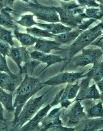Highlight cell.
Masks as SVG:
<instances>
[{"mask_svg": "<svg viewBox=\"0 0 103 131\" xmlns=\"http://www.w3.org/2000/svg\"><path fill=\"white\" fill-rule=\"evenodd\" d=\"M46 86L41 82L39 78L27 74L25 75L15 93V97L13 106L15 111L13 120L18 117L26 102Z\"/></svg>", "mask_w": 103, "mask_h": 131, "instance_id": "cell-1", "label": "cell"}, {"mask_svg": "<svg viewBox=\"0 0 103 131\" xmlns=\"http://www.w3.org/2000/svg\"><path fill=\"white\" fill-rule=\"evenodd\" d=\"M41 63L40 61L32 59L30 61L25 63L23 66H22L23 73L25 75L27 74L30 76H32L35 68Z\"/></svg>", "mask_w": 103, "mask_h": 131, "instance_id": "cell-28", "label": "cell"}, {"mask_svg": "<svg viewBox=\"0 0 103 131\" xmlns=\"http://www.w3.org/2000/svg\"><path fill=\"white\" fill-rule=\"evenodd\" d=\"M100 100H103V92H101L100 94Z\"/></svg>", "mask_w": 103, "mask_h": 131, "instance_id": "cell-39", "label": "cell"}, {"mask_svg": "<svg viewBox=\"0 0 103 131\" xmlns=\"http://www.w3.org/2000/svg\"><path fill=\"white\" fill-rule=\"evenodd\" d=\"M61 6L54 7L59 14L60 22L72 28H77L82 24L84 19L88 18L84 13V7L74 2H61Z\"/></svg>", "mask_w": 103, "mask_h": 131, "instance_id": "cell-2", "label": "cell"}, {"mask_svg": "<svg viewBox=\"0 0 103 131\" xmlns=\"http://www.w3.org/2000/svg\"><path fill=\"white\" fill-rule=\"evenodd\" d=\"M96 84H97V86L100 90V92H103V78L100 80V81L96 82Z\"/></svg>", "mask_w": 103, "mask_h": 131, "instance_id": "cell-37", "label": "cell"}, {"mask_svg": "<svg viewBox=\"0 0 103 131\" xmlns=\"http://www.w3.org/2000/svg\"><path fill=\"white\" fill-rule=\"evenodd\" d=\"M70 108H63L61 118L63 126L69 128H74L81 121L87 118L84 107L81 101H76Z\"/></svg>", "mask_w": 103, "mask_h": 131, "instance_id": "cell-8", "label": "cell"}, {"mask_svg": "<svg viewBox=\"0 0 103 131\" xmlns=\"http://www.w3.org/2000/svg\"><path fill=\"white\" fill-rule=\"evenodd\" d=\"M77 1L81 6L84 8H97L100 5L95 0H77Z\"/></svg>", "mask_w": 103, "mask_h": 131, "instance_id": "cell-30", "label": "cell"}, {"mask_svg": "<svg viewBox=\"0 0 103 131\" xmlns=\"http://www.w3.org/2000/svg\"><path fill=\"white\" fill-rule=\"evenodd\" d=\"M82 32V31L76 29L68 32L63 33L60 34L56 35L53 37V39L56 42L62 44L69 45L73 42L78 37L79 35Z\"/></svg>", "mask_w": 103, "mask_h": 131, "instance_id": "cell-22", "label": "cell"}, {"mask_svg": "<svg viewBox=\"0 0 103 131\" xmlns=\"http://www.w3.org/2000/svg\"><path fill=\"white\" fill-rule=\"evenodd\" d=\"M30 56L33 60H36L41 63H46V67H44L40 73L46 70L51 66L57 63H61V62L66 61L68 59L65 57H62L61 56L45 53L36 50L30 52Z\"/></svg>", "mask_w": 103, "mask_h": 131, "instance_id": "cell-13", "label": "cell"}, {"mask_svg": "<svg viewBox=\"0 0 103 131\" xmlns=\"http://www.w3.org/2000/svg\"><path fill=\"white\" fill-rule=\"evenodd\" d=\"M99 17L100 19H101L102 18H103V3L99 5Z\"/></svg>", "mask_w": 103, "mask_h": 131, "instance_id": "cell-38", "label": "cell"}, {"mask_svg": "<svg viewBox=\"0 0 103 131\" xmlns=\"http://www.w3.org/2000/svg\"><path fill=\"white\" fill-rule=\"evenodd\" d=\"M82 53L74 56L64 61L61 67V72L64 70L71 71L79 67H84L96 62L100 61L103 55V50L101 49H82Z\"/></svg>", "mask_w": 103, "mask_h": 131, "instance_id": "cell-5", "label": "cell"}, {"mask_svg": "<svg viewBox=\"0 0 103 131\" xmlns=\"http://www.w3.org/2000/svg\"><path fill=\"white\" fill-rule=\"evenodd\" d=\"M91 80L86 77L81 81L79 84V92L76 96V101H81L87 99L98 100L100 99V94L96 88V84H93L91 86L89 84Z\"/></svg>", "mask_w": 103, "mask_h": 131, "instance_id": "cell-9", "label": "cell"}, {"mask_svg": "<svg viewBox=\"0 0 103 131\" xmlns=\"http://www.w3.org/2000/svg\"><path fill=\"white\" fill-rule=\"evenodd\" d=\"M23 73L19 71L14 75L0 71V87L5 91H15L23 79Z\"/></svg>", "mask_w": 103, "mask_h": 131, "instance_id": "cell-10", "label": "cell"}, {"mask_svg": "<svg viewBox=\"0 0 103 131\" xmlns=\"http://www.w3.org/2000/svg\"><path fill=\"white\" fill-rule=\"evenodd\" d=\"M13 33L11 30L5 28L0 25V40L5 42L10 45L11 47H14L15 42L13 39Z\"/></svg>", "mask_w": 103, "mask_h": 131, "instance_id": "cell-26", "label": "cell"}, {"mask_svg": "<svg viewBox=\"0 0 103 131\" xmlns=\"http://www.w3.org/2000/svg\"><path fill=\"white\" fill-rule=\"evenodd\" d=\"M21 7L22 12L31 13L37 19L50 23L60 21L59 16L53 6H46L40 4L37 0H31V2L23 4Z\"/></svg>", "mask_w": 103, "mask_h": 131, "instance_id": "cell-6", "label": "cell"}, {"mask_svg": "<svg viewBox=\"0 0 103 131\" xmlns=\"http://www.w3.org/2000/svg\"><path fill=\"white\" fill-rule=\"evenodd\" d=\"M0 71L5 72L12 75L15 74V73H13L9 68L7 62L6 60V57H4L1 53H0Z\"/></svg>", "mask_w": 103, "mask_h": 131, "instance_id": "cell-29", "label": "cell"}, {"mask_svg": "<svg viewBox=\"0 0 103 131\" xmlns=\"http://www.w3.org/2000/svg\"><path fill=\"white\" fill-rule=\"evenodd\" d=\"M13 10V9L11 8H4L1 10L0 25L9 30L20 31L15 19L11 15V13Z\"/></svg>", "mask_w": 103, "mask_h": 131, "instance_id": "cell-19", "label": "cell"}, {"mask_svg": "<svg viewBox=\"0 0 103 131\" xmlns=\"http://www.w3.org/2000/svg\"><path fill=\"white\" fill-rule=\"evenodd\" d=\"M54 87V86H52L39 97L33 96L26 102L18 117L12 122V130L20 129L33 118L47 101V98L46 97L45 98V97L47 95L48 93Z\"/></svg>", "mask_w": 103, "mask_h": 131, "instance_id": "cell-3", "label": "cell"}, {"mask_svg": "<svg viewBox=\"0 0 103 131\" xmlns=\"http://www.w3.org/2000/svg\"><path fill=\"white\" fill-rule=\"evenodd\" d=\"M26 31L27 33L31 35L36 37L53 38L56 35L53 34L45 29H42L36 27H30L26 28Z\"/></svg>", "mask_w": 103, "mask_h": 131, "instance_id": "cell-25", "label": "cell"}, {"mask_svg": "<svg viewBox=\"0 0 103 131\" xmlns=\"http://www.w3.org/2000/svg\"><path fill=\"white\" fill-rule=\"evenodd\" d=\"M103 32V20L101 23L93 27V28L81 33L76 40L72 43L70 46L63 50L68 52L65 58H72L80 51L90 45L94 41L100 36Z\"/></svg>", "mask_w": 103, "mask_h": 131, "instance_id": "cell-4", "label": "cell"}, {"mask_svg": "<svg viewBox=\"0 0 103 131\" xmlns=\"http://www.w3.org/2000/svg\"><path fill=\"white\" fill-rule=\"evenodd\" d=\"M85 71L80 72H61L56 76H54L45 82H43L46 85L55 86L64 83H72L76 81L83 78L84 73Z\"/></svg>", "mask_w": 103, "mask_h": 131, "instance_id": "cell-11", "label": "cell"}, {"mask_svg": "<svg viewBox=\"0 0 103 131\" xmlns=\"http://www.w3.org/2000/svg\"><path fill=\"white\" fill-rule=\"evenodd\" d=\"M81 101L85 110L87 118H103V102L101 100L96 104L94 100L87 99Z\"/></svg>", "mask_w": 103, "mask_h": 131, "instance_id": "cell-16", "label": "cell"}, {"mask_svg": "<svg viewBox=\"0 0 103 131\" xmlns=\"http://www.w3.org/2000/svg\"><path fill=\"white\" fill-rule=\"evenodd\" d=\"M36 25L47 30L54 35H58L68 32L72 30V28L67 27L61 23H51V24H44L38 23Z\"/></svg>", "mask_w": 103, "mask_h": 131, "instance_id": "cell-20", "label": "cell"}, {"mask_svg": "<svg viewBox=\"0 0 103 131\" xmlns=\"http://www.w3.org/2000/svg\"><path fill=\"white\" fill-rule=\"evenodd\" d=\"M16 0H0V11L6 8H12Z\"/></svg>", "mask_w": 103, "mask_h": 131, "instance_id": "cell-34", "label": "cell"}, {"mask_svg": "<svg viewBox=\"0 0 103 131\" xmlns=\"http://www.w3.org/2000/svg\"><path fill=\"white\" fill-rule=\"evenodd\" d=\"M63 108L60 107L54 108L43 118L39 126V131H75V128L63 126L61 118Z\"/></svg>", "mask_w": 103, "mask_h": 131, "instance_id": "cell-7", "label": "cell"}, {"mask_svg": "<svg viewBox=\"0 0 103 131\" xmlns=\"http://www.w3.org/2000/svg\"><path fill=\"white\" fill-rule=\"evenodd\" d=\"M23 2H24L25 3H28L30 2V0H22Z\"/></svg>", "mask_w": 103, "mask_h": 131, "instance_id": "cell-40", "label": "cell"}, {"mask_svg": "<svg viewBox=\"0 0 103 131\" xmlns=\"http://www.w3.org/2000/svg\"><path fill=\"white\" fill-rule=\"evenodd\" d=\"M74 128L75 131H93L100 130L103 128V118L93 119L86 118L82 120Z\"/></svg>", "mask_w": 103, "mask_h": 131, "instance_id": "cell-17", "label": "cell"}, {"mask_svg": "<svg viewBox=\"0 0 103 131\" xmlns=\"http://www.w3.org/2000/svg\"><path fill=\"white\" fill-rule=\"evenodd\" d=\"M97 1L99 2H100V3H101V4H102L103 3V0H96Z\"/></svg>", "mask_w": 103, "mask_h": 131, "instance_id": "cell-41", "label": "cell"}, {"mask_svg": "<svg viewBox=\"0 0 103 131\" xmlns=\"http://www.w3.org/2000/svg\"><path fill=\"white\" fill-rule=\"evenodd\" d=\"M99 9L98 8H90L86 10V15L88 18H94L96 19H100L99 14Z\"/></svg>", "mask_w": 103, "mask_h": 131, "instance_id": "cell-31", "label": "cell"}, {"mask_svg": "<svg viewBox=\"0 0 103 131\" xmlns=\"http://www.w3.org/2000/svg\"><path fill=\"white\" fill-rule=\"evenodd\" d=\"M11 48L12 47L8 43L0 40V53L4 57H6L9 56Z\"/></svg>", "mask_w": 103, "mask_h": 131, "instance_id": "cell-32", "label": "cell"}, {"mask_svg": "<svg viewBox=\"0 0 103 131\" xmlns=\"http://www.w3.org/2000/svg\"><path fill=\"white\" fill-rule=\"evenodd\" d=\"M14 36L23 46H33L35 44L39 38L36 37L28 33L21 32L18 30L13 31Z\"/></svg>", "mask_w": 103, "mask_h": 131, "instance_id": "cell-23", "label": "cell"}, {"mask_svg": "<svg viewBox=\"0 0 103 131\" xmlns=\"http://www.w3.org/2000/svg\"><path fill=\"white\" fill-rule=\"evenodd\" d=\"M54 105L52 104H47L45 107L38 111L31 119L20 128V131H39V126L43 118L48 115L51 108Z\"/></svg>", "mask_w": 103, "mask_h": 131, "instance_id": "cell-12", "label": "cell"}, {"mask_svg": "<svg viewBox=\"0 0 103 131\" xmlns=\"http://www.w3.org/2000/svg\"><path fill=\"white\" fill-rule=\"evenodd\" d=\"M61 1H64L65 2H68L70 1V0H61Z\"/></svg>", "mask_w": 103, "mask_h": 131, "instance_id": "cell-42", "label": "cell"}, {"mask_svg": "<svg viewBox=\"0 0 103 131\" xmlns=\"http://www.w3.org/2000/svg\"><path fill=\"white\" fill-rule=\"evenodd\" d=\"M62 45L56 41L48 40L39 38L33 48L35 50L49 54L52 50H63L64 49L61 48Z\"/></svg>", "mask_w": 103, "mask_h": 131, "instance_id": "cell-18", "label": "cell"}, {"mask_svg": "<svg viewBox=\"0 0 103 131\" xmlns=\"http://www.w3.org/2000/svg\"><path fill=\"white\" fill-rule=\"evenodd\" d=\"M3 104L0 102V121L4 123L6 122V119H5L4 116V107Z\"/></svg>", "mask_w": 103, "mask_h": 131, "instance_id": "cell-36", "label": "cell"}, {"mask_svg": "<svg viewBox=\"0 0 103 131\" xmlns=\"http://www.w3.org/2000/svg\"><path fill=\"white\" fill-rule=\"evenodd\" d=\"M8 57H10L18 66L20 71L23 72L22 64L32 60L30 52L26 47L22 46L11 48Z\"/></svg>", "mask_w": 103, "mask_h": 131, "instance_id": "cell-14", "label": "cell"}, {"mask_svg": "<svg viewBox=\"0 0 103 131\" xmlns=\"http://www.w3.org/2000/svg\"><path fill=\"white\" fill-rule=\"evenodd\" d=\"M34 16V15L33 14H26L22 15L21 19L18 21L15 20V21L16 23L26 28H30L33 25H36L38 23L35 21Z\"/></svg>", "mask_w": 103, "mask_h": 131, "instance_id": "cell-27", "label": "cell"}, {"mask_svg": "<svg viewBox=\"0 0 103 131\" xmlns=\"http://www.w3.org/2000/svg\"><path fill=\"white\" fill-rule=\"evenodd\" d=\"M79 89V84L78 82L75 84L68 83L65 88H64L63 93L60 97L59 103L61 107L62 108H68L69 106L73 103V101L69 100L76 98Z\"/></svg>", "mask_w": 103, "mask_h": 131, "instance_id": "cell-15", "label": "cell"}, {"mask_svg": "<svg viewBox=\"0 0 103 131\" xmlns=\"http://www.w3.org/2000/svg\"><path fill=\"white\" fill-rule=\"evenodd\" d=\"M97 20L96 19L91 18L90 19L87 20V21H83L82 23L78 26L77 29L82 30V31L84 30H86L87 28H88L89 27L90 25L95 23Z\"/></svg>", "mask_w": 103, "mask_h": 131, "instance_id": "cell-33", "label": "cell"}, {"mask_svg": "<svg viewBox=\"0 0 103 131\" xmlns=\"http://www.w3.org/2000/svg\"><path fill=\"white\" fill-rule=\"evenodd\" d=\"M0 102L9 112H15L13 102V95L7 92L0 87Z\"/></svg>", "mask_w": 103, "mask_h": 131, "instance_id": "cell-24", "label": "cell"}, {"mask_svg": "<svg viewBox=\"0 0 103 131\" xmlns=\"http://www.w3.org/2000/svg\"><path fill=\"white\" fill-rule=\"evenodd\" d=\"M83 77L89 78L96 83L100 81L103 78V61L95 62L88 72L84 74Z\"/></svg>", "mask_w": 103, "mask_h": 131, "instance_id": "cell-21", "label": "cell"}, {"mask_svg": "<svg viewBox=\"0 0 103 131\" xmlns=\"http://www.w3.org/2000/svg\"><path fill=\"white\" fill-rule=\"evenodd\" d=\"M90 45L98 46L103 50V35L97 40L93 42Z\"/></svg>", "mask_w": 103, "mask_h": 131, "instance_id": "cell-35", "label": "cell"}]
</instances>
